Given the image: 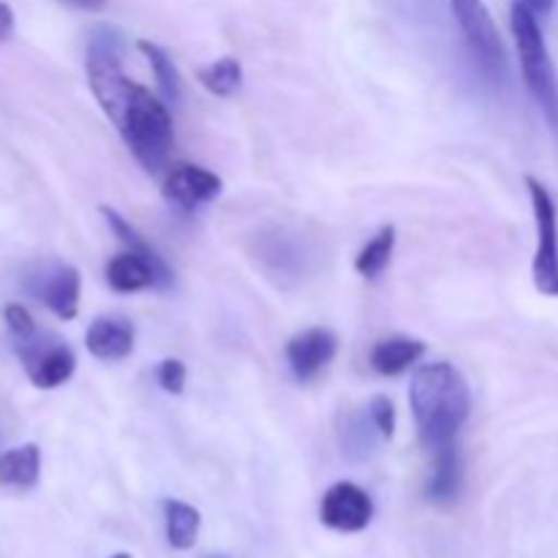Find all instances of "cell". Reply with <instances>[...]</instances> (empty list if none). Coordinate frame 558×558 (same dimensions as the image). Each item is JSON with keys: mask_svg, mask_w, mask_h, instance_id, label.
<instances>
[{"mask_svg": "<svg viewBox=\"0 0 558 558\" xmlns=\"http://www.w3.org/2000/svg\"><path fill=\"white\" fill-rule=\"evenodd\" d=\"M136 49H140L142 54L147 58V63H150L153 74H156V82H158V90H161V96L167 98V104H180V98H183V82H180V74L178 69H174L172 58H169L167 52H163L158 44L153 41H136Z\"/></svg>", "mask_w": 558, "mask_h": 558, "instance_id": "obj_18", "label": "cell"}, {"mask_svg": "<svg viewBox=\"0 0 558 558\" xmlns=\"http://www.w3.org/2000/svg\"><path fill=\"white\" fill-rule=\"evenodd\" d=\"M101 213H104V218H107L109 227H112V232L118 234L120 243H123L129 251H134V254H140L142 259L150 262L153 270H156V289L172 287L174 276H172V270H169L167 262H163V256H158V251L153 248V245L147 243V240L142 238V234L136 232V229L131 227V223L125 221L118 210H114V207H101Z\"/></svg>", "mask_w": 558, "mask_h": 558, "instance_id": "obj_12", "label": "cell"}, {"mask_svg": "<svg viewBox=\"0 0 558 558\" xmlns=\"http://www.w3.org/2000/svg\"><path fill=\"white\" fill-rule=\"evenodd\" d=\"M5 322H9V330L14 332L16 336V341H22V338H31V336H36V322H33V316H31V311L27 308H22L20 303H14V305H9V308H5Z\"/></svg>", "mask_w": 558, "mask_h": 558, "instance_id": "obj_23", "label": "cell"}, {"mask_svg": "<svg viewBox=\"0 0 558 558\" xmlns=\"http://www.w3.org/2000/svg\"><path fill=\"white\" fill-rule=\"evenodd\" d=\"M120 63L123 60L85 58L87 80H90L93 93L107 118L123 136L131 156L147 172L158 174L169 167V156L174 147L172 114H169L167 104H161L150 90L129 80L120 71Z\"/></svg>", "mask_w": 558, "mask_h": 558, "instance_id": "obj_1", "label": "cell"}, {"mask_svg": "<svg viewBox=\"0 0 558 558\" xmlns=\"http://www.w3.org/2000/svg\"><path fill=\"white\" fill-rule=\"evenodd\" d=\"M512 33H515L518 54H521V71L526 87L543 112L548 114L550 123L558 129V76L554 69V60L548 54L543 31H539L537 14L526 3H512Z\"/></svg>", "mask_w": 558, "mask_h": 558, "instance_id": "obj_3", "label": "cell"}, {"mask_svg": "<svg viewBox=\"0 0 558 558\" xmlns=\"http://www.w3.org/2000/svg\"><path fill=\"white\" fill-rule=\"evenodd\" d=\"M221 191V178L196 163H172L163 174V196L180 210H196L205 202L216 199Z\"/></svg>", "mask_w": 558, "mask_h": 558, "instance_id": "obj_8", "label": "cell"}, {"mask_svg": "<svg viewBox=\"0 0 558 558\" xmlns=\"http://www.w3.org/2000/svg\"><path fill=\"white\" fill-rule=\"evenodd\" d=\"M16 352H20L27 376H31L38 390H54L63 381H69L76 368L74 352L65 343L38 338V332L31 338H22Z\"/></svg>", "mask_w": 558, "mask_h": 558, "instance_id": "obj_6", "label": "cell"}, {"mask_svg": "<svg viewBox=\"0 0 558 558\" xmlns=\"http://www.w3.org/2000/svg\"><path fill=\"white\" fill-rule=\"evenodd\" d=\"M392 251H396V227H381L374 234V240H368V245L357 254L354 270L363 278L374 281V278H379L387 270V265L392 259Z\"/></svg>", "mask_w": 558, "mask_h": 558, "instance_id": "obj_19", "label": "cell"}, {"mask_svg": "<svg viewBox=\"0 0 558 558\" xmlns=\"http://www.w3.org/2000/svg\"><path fill=\"white\" fill-rule=\"evenodd\" d=\"M11 36H14V11L0 0V41H9Z\"/></svg>", "mask_w": 558, "mask_h": 558, "instance_id": "obj_24", "label": "cell"}, {"mask_svg": "<svg viewBox=\"0 0 558 558\" xmlns=\"http://www.w3.org/2000/svg\"><path fill=\"white\" fill-rule=\"evenodd\" d=\"M425 354V343L417 338H385L374 347L371 352V365H374L376 374L381 376H398L407 368H412L420 357Z\"/></svg>", "mask_w": 558, "mask_h": 558, "instance_id": "obj_13", "label": "cell"}, {"mask_svg": "<svg viewBox=\"0 0 558 558\" xmlns=\"http://www.w3.org/2000/svg\"><path fill=\"white\" fill-rule=\"evenodd\" d=\"M134 325L123 316H98L87 327L85 347L96 360L114 363V360H125L134 352Z\"/></svg>", "mask_w": 558, "mask_h": 558, "instance_id": "obj_11", "label": "cell"}, {"mask_svg": "<svg viewBox=\"0 0 558 558\" xmlns=\"http://www.w3.org/2000/svg\"><path fill=\"white\" fill-rule=\"evenodd\" d=\"M158 385L172 396H180L185 387V365L180 360H163L158 365Z\"/></svg>", "mask_w": 558, "mask_h": 558, "instance_id": "obj_22", "label": "cell"}, {"mask_svg": "<svg viewBox=\"0 0 558 558\" xmlns=\"http://www.w3.org/2000/svg\"><path fill=\"white\" fill-rule=\"evenodd\" d=\"M463 463L458 456L456 445H447L434 450V474L428 483V499L434 501H452L461 490Z\"/></svg>", "mask_w": 558, "mask_h": 558, "instance_id": "obj_16", "label": "cell"}, {"mask_svg": "<svg viewBox=\"0 0 558 558\" xmlns=\"http://www.w3.org/2000/svg\"><path fill=\"white\" fill-rule=\"evenodd\" d=\"M368 414H371V423L376 425V430H379L385 439H390V436L396 434V407H392L390 398L376 396L374 401H371Z\"/></svg>", "mask_w": 558, "mask_h": 558, "instance_id": "obj_21", "label": "cell"}, {"mask_svg": "<svg viewBox=\"0 0 558 558\" xmlns=\"http://www.w3.org/2000/svg\"><path fill=\"white\" fill-rule=\"evenodd\" d=\"M450 9L456 14V22L461 25L466 47L472 52L474 63L480 65L490 82H505L507 76V49L499 36L494 16L483 0H450Z\"/></svg>", "mask_w": 558, "mask_h": 558, "instance_id": "obj_4", "label": "cell"}, {"mask_svg": "<svg viewBox=\"0 0 558 558\" xmlns=\"http://www.w3.org/2000/svg\"><path fill=\"white\" fill-rule=\"evenodd\" d=\"M63 5H71V9L80 11H101L107 5V0H60Z\"/></svg>", "mask_w": 558, "mask_h": 558, "instance_id": "obj_25", "label": "cell"}, {"mask_svg": "<svg viewBox=\"0 0 558 558\" xmlns=\"http://www.w3.org/2000/svg\"><path fill=\"white\" fill-rule=\"evenodd\" d=\"M80 270L71 265H54L52 270L44 272L38 278V287L33 289L38 300L52 311L54 316H60L63 322L74 319L76 311H80Z\"/></svg>", "mask_w": 558, "mask_h": 558, "instance_id": "obj_10", "label": "cell"}, {"mask_svg": "<svg viewBox=\"0 0 558 558\" xmlns=\"http://www.w3.org/2000/svg\"><path fill=\"white\" fill-rule=\"evenodd\" d=\"M338 352V338L325 327H311L287 343V360L300 381H311L332 363Z\"/></svg>", "mask_w": 558, "mask_h": 558, "instance_id": "obj_9", "label": "cell"}, {"mask_svg": "<svg viewBox=\"0 0 558 558\" xmlns=\"http://www.w3.org/2000/svg\"><path fill=\"white\" fill-rule=\"evenodd\" d=\"M109 558H131L129 554H114V556H109Z\"/></svg>", "mask_w": 558, "mask_h": 558, "instance_id": "obj_27", "label": "cell"}, {"mask_svg": "<svg viewBox=\"0 0 558 558\" xmlns=\"http://www.w3.org/2000/svg\"><path fill=\"white\" fill-rule=\"evenodd\" d=\"M196 76H199L205 90L216 93V96H232L240 87V82H243V65L234 58H221L216 60V63L199 69Z\"/></svg>", "mask_w": 558, "mask_h": 558, "instance_id": "obj_20", "label": "cell"}, {"mask_svg": "<svg viewBox=\"0 0 558 558\" xmlns=\"http://www.w3.org/2000/svg\"><path fill=\"white\" fill-rule=\"evenodd\" d=\"M409 403H412L420 441L434 452L439 447L456 445L458 430L463 428L472 409V392L461 371L452 368L450 363H430L414 374Z\"/></svg>", "mask_w": 558, "mask_h": 558, "instance_id": "obj_2", "label": "cell"}, {"mask_svg": "<svg viewBox=\"0 0 558 558\" xmlns=\"http://www.w3.org/2000/svg\"><path fill=\"white\" fill-rule=\"evenodd\" d=\"M163 521H167V543L174 550L194 548L202 529V515L196 507L178 499H167L163 501Z\"/></svg>", "mask_w": 558, "mask_h": 558, "instance_id": "obj_17", "label": "cell"}, {"mask_svg": "<svg viewBox=\"0 0 558 558\" xmlns=\"http://www.w3.org/2000/svg\"><path fill=\"white\" fill-rule=\"evenodd\" d=\"M319 518L332 532H363L374 518V501L354 483H336L322 499Z\"/></svg>", "mask_w": 558, "mask_h": 558, "instance_id": "obj_7", "label": "cell"}, {"mask_svg": "<svg viewBox=\"0 0 558 558\" xmlns=\"http://www.w3.org/2000/svg\"><path fill=\"white\" fill-rule=\"evenodd\" d=\"M38 474H41V450L36 445H22L0 456V483L9 488H36Z\"/></svg>", "mask_w": 558, "mask_h": 558, "instance_id": "obj_15", "label": "cell"}, {"mask_svg": "<svg viewBox=\"0 0 558 558\" xmlns=\"http://www.w3.org/2000/svg\"><path fill=\"white\" fill-rule=\"evenodd\" d=\"M532 194L534 223H537V254H534V287L537 292L558 298V216L550 191L537 178H526Z\"/></svg>", "mask_w": 558, "mask_h": 558, "instance_id": "obj_5", "label": "cell"}, {"mask_svg": "<svg viewBox=\"0 0 558 558\" xmlns=\"http://www.w3.org/2000/svg\"><path fill=\"white\" fill-rule=\"evenodd\" d=\"M107 281L114 292L131 294L142 292V289L156 287V270L147 259H142L134 251H125V254H118L107 265Z\"/></svg>", "mask_w": 558, "mask_h": 558, "instance_id": "obj_14", "label": "cell"}, {"mask_svg": "<svg viewBox=\"0 0 558 558\" xmlns=\"http://www.w3.org/2000/svg\"><path fill=\"white\" fill-rule=\"evenodd\" d=\"M521 3H526L534 14H548L556 5V0H521Z\"/></svg>", "mask_w": 558, "mask_h": 558, "instance_id": "obj_26", "label": "cell"}]
</instances>
